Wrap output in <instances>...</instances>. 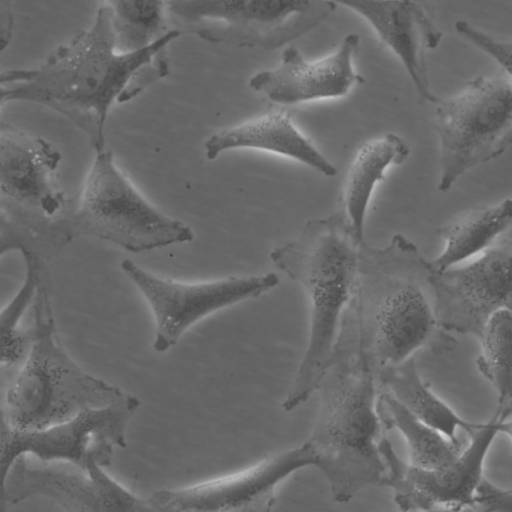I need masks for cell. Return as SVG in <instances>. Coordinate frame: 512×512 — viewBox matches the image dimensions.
Returning a JSON list of instances; mask_svg holds the SVG:
<instances>
[{"mask_svg":"<svg viewBox=\"0 0 512 512\" xmlns=\"http://www.w3.org/2000/svg\"><path fill=\"white\" fill-rule=\"evenodd\" d=\"M60 152L45 139L1 122L0 253L18 250L45 262L72 241V199L58 184Z\"/></svg>","mask_w":512,"mask_h":512,"instance_id":"8992f818","label":"cell"},{"mask_svg":"<svg viewBox=\"0 0 512 512\" xmlns=\"http://www.w3.org/2000/svg\"><path fill=\"white\" fill-rule=\"evenodd\" d=\"M432 273L430 261L401 234L382 248L360 244L346 309L357 322L378 376L421 348L440 353L454 349L456 339L441 328L435 315Z\"/></svg>","mask_w":512,"mask_h":512,"instance_id":"3957f363","label":"cell"},{"mask_svg":"<svg viewBox=\"0 0 512 512\" xmlns=\"http://www.w3.org/2000/svg\"><path fill=\"white\" fill-rule=\"evenodd\" d=\"M475 508L485 511H512V489H500L484 478L477 490Z\"/></svg>","mask_w":512,"mask_h":512,"instance_id":"4316f807","label":"cell"},{"mask_svg":"<svg viewBox=\"0 0 512 512\" xmlns=\"http://www.w3.org/2000/svg\"><path fill=\"white\" fill-rule=\"evenodd\" d=\"M421 1H424V2H427V3H432V0H421Z\"/></svg>","mask_w":512,"mask_h":512,"instance_id":"f546056e","label":"cell"},{"mask_svg":"<svg viewBox=\"0 0 512 512\" xmlns=\"http://www.w3.org/2000/svg\"><path fill=\"white\" fill-rule=\"evenodd\" d=\"M103 466L87 468L64 460L18 456L2 477L1 507L30 497H46L67 511L152 512L139 498L111 478Z\"/></svg>","mask_w":512,"mask_h":512,"instance_id":"7c38bea8","label":"cell"},{"mask_svg":"<svg viewBox=\"0 0 512 512\" xmlns=\"http://www.w3.org/2000/svg\"><path fill=\"white\" fill-rule=\"evenodd\" d=\"M502 419L494 413L491 420L470 433V440L459 458L439 469H425L404 462L387 436L381 452L387 466L386 487L402 511L463 510L475 508L477 490L484 479L486 455L500 433Z\"/></svg>","mask_w":512,"mask_h":512,"instance_id":"4fadbf2b","label":"cell"},{"mask_svg":"<svg viewBox=\"0 0 512 512\" xmlns=\"http://www.w3.org/2000/svg\"><path fill=\"white\" fill-rule=\"evenodd\" d=\"M510 415H512V412H511V414H510Z\"/></svg>","mask_w":512,"mask_h":512,"instance_id":"4dcf8cb0","label":"cell"},{"mask_svg":"<svg viewBox=\"0 0 512 512\" xmlns=\"http://www.w3.org/2000/svg\"><path fill=\"white\" fill-rule=\"evenodd\" d=\"M101 5L109 11L120 51L148 46L171 30L166 0H102Z\"/></svg>","mask_w":512,"mask_h":512,"instance_id":"cb8c5ba5","label":"cell"},{"mask_svg":"<svg viewBox=\"0 0 512 512\" xmlns=\"http://www.w3.org/2000/svg\"><path fill=\"white\" fill-rule=\"evenodd\" d=\"M140 405L139 398L127 393L117 402L84 409L40 430L15 431L2 423V477L22 454L69 461L86 468L93 462L109 467L114 449L127 446V428Z\"/></svg>","mask_w":512,"mask_h":512,"instance_id":"8fae6325","label":"cell"},{"mask_svg":"<svg viewBox=\"0 0 512 512\" xmlns=\"http://www.w3.org/2000/svg\"><path fill=\"white\" fill-rule=\"evenodd\" d=\"M435 105L438 189L446 192L465 172L497 158L512 144V78L503 70L478 76Z\"/></svg>","mask_w":512,"mask_h":512,"instance_id":"9c48e42d","label":"cell"},{"mask_svg":"<svg viewBox=\"0 0 512 512\" xmlns=\"http://www.w3.org/2000/svg\"><path fill=\"white\" fill-rule=\"evenodd\" d=\"M463 39L490 56L512 78V41L495 38L465 20L454 24Z\"/></svg>","mask_w":512,"mask_h":512,"instance_id":"484cf974","label":"cell"},{"mask_svg":"<svg viewBox=\"0 0 512 512\" xmlns=\"http://www.w3.org/2000/svg\"><path fill=\"white\" fill-rule=\"evenodd\" d=\"M126 276L148 303L155 319L153 348L164 353L200 320L238 303L257 298L279 284L274 272L183 282L164 278L130 259L121 263Z\"/></svg>","mask_w":512,"mask_h":512,"instance_id":"30bf717a","label":"cell"},{"mask_svg":"<svg viewBox=\"0 0 512 512\" xmlns=\"http://www.w3.org/2000/svg\"><path fill=\"white\" fill-rule=\"evenodd\" d=\"M71 239L93 236L133 253L191 242L192 229L148 201L109 150L96 152L68 219Z\"/></svg>","mask_w":512,"mask_h":512,"instance_id":"52a82bcc","label":"cell"},{"mask_svg":"<svg viewBox=\"0 0 512 512\" xmlns=\"http://www.w3.org/2000/svg\"><path fill=\"white\" fill-rule=\"evenodd\" d=\"M180 35L171 29L148 46L120 51L109 11L100 5L91 25L40 65L1 73V105L29 101L49 107L82 130L96 152L104 150L111 108L168 76L169 46Z\"/></svg>","mask_w":512,"mask_h":512,"instance_id":"6da1fadb","label":"cell"},{"mask_svg":"<svg viewBox=\"0 0 512 512\" xmlns=\"http://www.w3.org/2000/svg\"><path fill=\"white\" fill-rule=\"evenodd\" d=\"M510 227L512 197L457 215L438 230L445 247L438 257L430 261L433 270L444 271L485 251Z\"/></svg>","mask_w":512,"mask_h":512,"instance_id":"ffe728a7","label":"cell"},{"mask_svg":"<svg viewBox=\"0 0 512 512\" xmlns=\"http://www.w3.org/2000/svg\"><path fill=\"white\" fill-rule=\"evenodd\" d=\"M360 242L339 210L306 222L293 240L270 253L273 264L302 287L309 306V338L282 408L292 411L316 389L332 353L356 279Z\"/></svg>","mask_w":512,"mask_h":512,"instance_id":"277c9868","label":"cell"},{"mask_svg":"<svg viewBox=\"0 0 512 512\" xmlns=\"http://www.w3.org/2000/svg\"><path fill=\"white\" fill-rule=\"evenodd\" d=\"M32 340L19 367L7 373L2 423L15 431H35L78 412L121 400L127 393L82 370L59 340L47 272L31 306Z\"/></svg>","mask_w":512,"mask_h":512,"instance_id":"5b68a950","label":"cell"},{"mask_svg":"<svg viewBox=\"0 0 512 512\" xmlns=\"http://www.w3.org/2000/svg\"><path fill=\"white\" fill-rule=\"evenodd\" d=\"M171 29L206 42L272 50L308 33L336 9L331 0H166Z\"/></svg>","mask_w":512,"mask_h":512,"instance_id":"ba28073f","label":"cell"},{"mask_svg":"<svg viewBox=\"0 0 512 512\" xmlns=\"http://www.w3.org/2000/svg\"><path fill=\"white\" fill-rule=\"evenodd\" d=\"M360 15L395 55L410 77L418 97L436 104L428 76L426 50L436 48L443 33L433 3L421 0H331Z\"/></svg>","mask_w":512,"mask_h":512,"instance_id":"e0dca14e","label":"cell"},{"mask_svg":"<svg viewBox=\"0 0 512 512\" xmlns=\"http://www.w3.org/2000/svg\"><path fill=\"white\" fill-rule=\"evenodd\" d=\"M25 262V279L22 286L2 310L0 316L2 371L13 372L25 359L32 340V330H23L21 320L32 306L39 283L47 272L45 261L29 253H22Z\"/></svg>","mask_w":512,"mask_h":512,"instance_id":"d4e9b609","label":"cell"},{"mask_svg":"<svg viewBox=\"0 0 512 512\" xmlns=\"http://www.w3.org/2000/svg\"><path fill=\"white\" fill-rule=\"evenodd\" d=\"M378 411L385 429H397L404 437L409 463L414 466L425 469L447 467L459 458L467 445L417 418L386 390H380Z\"/></svg>","mask_w":512,"mask_h":512,"instance_id":"7402d4cb","label":"cell"},{"mask_svg":"<svg viewBox=\"0 0 512 512\" xmlns=\"http://www.w3.org/2000/svg\"><path fill=\"white\" fill-rule=\"evenodd\" d=\"M441 328L480 338L490 317L512 311V239L494 243L476 260L431 276Z\"/></svg>","mask_w":512,"mask_h":512,"instance_id":"5bb4252c","label":"cell"},{"mask_svg":"<svg viewBox=\"0 0 512 512\" xmlns=\"http://www.w3.org/2000/svg\"><path fill=\"white\" fill-rule=\"evenodd\" d=\"M235 149L270 152L302 163L327 177L337 174V168L297 129L291 115L283 110L269 111L218 130L204 142L208 160Z\"/></svg>","mask_w":512,"mask_h":512,"instance_id":"ac0fdd59","label":"cell"},{"mask_svg":"<svg viewBox=\"0 0 512 512\" xmlns=\"http://www.w3.org/2000/svg\"><path fill=\"white\" fill-rule=\"evenodd\" d=\"M409 154V145L394 133L369 139L356 152L344 181L340 210L360 242L364 241L365 216L375 186L390 166L402 164Z\"/></svg>","mask_w":512,"mask_h":512,"instance_id":"d6986e66","label":"cell"},{"mask_svg":"<svg viewBox=\"0 0 512 512\" xmlns=\"http://www.w3.org/2000/svg\"><path fill=\"white\" fill-rule=\"evenodd\" d=\"M378 380L380 390L388 391L417 418L451 439H458L459 429L470 434L483 425L460 417L431 390L417 370L415 356L382 370Z\"/></svg>","mask_w":512,"mask_h":512,"instance_id":"44dd1931","label":"cell"},{"mask_svg":"<svg viewBox=\"0 0 512 512\" xmlns=\"http://www.w3.org/2000/svg\"><path fill=\"white\" fill-rule=\"evenodd\" d=\"M499 432L507 435L512 441V419H505L499 422Z\"/></svg>","mask_w":512,"mask_h":512,"instance_id":"f1b7e54d","label":"cell"},{"mask_svg":"<svg viewBox=\"0 0 512 512\" xmlns=\"http://www.w3.org/2000/svg\"><path fill=\"white\" fill-rule=\"evenodd\" d=\"M359 45V35L349 33L333 52L313 60L289 46L275 67L252 75L248 86L269 101L287 106L344 97L364 82L354 68Z\"/></svg>","mask_w":512,"mask_h":512,"instance_id":"2e32d148","label":"cell"},{"mask_svg":"<svg viewBox=\"0 0 512 512\" xmlns=\"http://www.w3.org/2000/svg\"><path fill=\"white\" fill-rule=\"evenodd\" d=\"M478 340L477 368L493 386L498 401L495 413L505 420L512 412V311L494 313Z\"/></svg>","mask_w":512,"mask_h":512,"instance_id":"603a6c76","label":"cell"},{"mask_svg":"<svg viewBox=\"0 0 512 512\" xmlns=\"http://www.w3.org/2000/svg\"><path fill=\"white\" fill-rule=\"evenodd\" d=\"M315 392L318 412L305 443L329 484L332 500L346 503L366 488L385 486L381 441L388 430L378 411V372L347 310Z\"/></svg>","mask_w":512,"mask_h":512,"instance_id":"7a4b0ae2","label":"cell"},{"mask_svg":"<svg viewBox=\"0 0 512 512\" xmlns=\"http://www.w3.org/2000/svg\"><path fill=\"white\" fill-rule=\"evenodd\" d=\"M15 28L14 0H0V49L9 46Z\"/></svg>","mask_w":512,"mask_h":512,"instance_id":"83f0119b","label":"cell"},{"mask_svg":"<svg viewBox=\"0 0 512 512\" xmlns=\"http://www.w3.org/2000/svg\"><path fill=\"white\" fill-rule=\"evenodd\" d=\"M307 443L269 455L237 472L147 497L152 512L262 511L272 509L278 486L296 471L315 466Z\"/></svg>","mask_w":512,"mask_h":512,"instance_id":"9a60e30c","label":"cell"}]
</instances>
